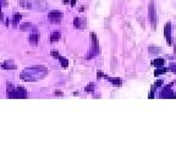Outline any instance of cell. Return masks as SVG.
Segmentation results:
<instances>
[{
    "mask_svg": "<svg viewBox=\"0 0 176 165\" xmlns=\"http://www.w3.org/2000/svg\"><path fill=\"white\" fill-rule=\"evenodd\" d=\"M167 71H169V67H163V66H160V67H157V70L154 71V76L163 75V73H166Z\"/></svg>",
    "mask_w": 176,
    "mask_h": 165,
    "instance_id": "30bf717a",
    "label": "cell"
},
{
    "mask_svg": "<svg viewBox=\"0 0 176 165\" xmlns=\"http://www.w3.org/2000/svg\"><path fill=\"white\" fill-rule=\"evenodd\" d=\"M164 37L166 39L167 44L171 45L172 44V40H171V23L170 22L165 23V26H164Z\"/></svg>",
    "mask_w": 176,
    "mask_h": 165,
    "instance_id": "8992f818",
    "label": "cell"
},
{
    "mask_svg": "<svg viewBox=\"0 0 176 165\" xmlns=\"http://www.w3.org/2000/svg\"><path fill=\"white\" fill-rule=\"evenodd\" d=\"M169 71L176 73V62H171V64L169 65Z\"/></svg>",
    "mask_w": 176,
    "mask_h": 165,
    "instance_id": "2e32d148",
    "label": "cell"
},
{
    "mask_svg": "<svg viewBox=\"0 0 176 165\" xmlns=\"http://www.w3.org/2000/svg\"><path fill=\"white\" fill-rule=\"evenodd\" d=\"M52 55H53L54 57H57V59H60V57H61V55L59 54L57 52H52Z\"/></svg>",
    "mask_w": 176,
    "mask_h": 165,
    "instance_id": "d6986e66",
    "label": "cell"
},
{
    "mask_svg": "<svg viewBox=\"0 0 176 165\" xmlns=\"http://www.w3.org/2000/svg\"><path fill=\"white\" fill-rule=\"evenodd\" d=\"M163 85V80H158L157 82H155V83H154V86L153 87H160Z\"/></svg>",
    "mask_w": 176,
    "mask_h": 165,
    "instance_id": "ac0fdd59",
    "label": "cell"
},
{
    "mask_svg": "<svg viewBox=\"0 0 176 165\" xmlns=\"http://www.w3.org/2000/svg\"><path fill=\"white\" fill-rule=\"evenodd\" d=\"M172 83H169L167 86L163 87V89L159 93V98L160 99H176V93L171 89Z\"/></svg>",
    "mask_w": 176,
    "mask_h": 165,
    "instance_id": "6da1fadb",
    "label": "cell"
},
{
    "mask_svg": "<svg viewBox=\"0 0 176 165\" xmlns=\"http://www.w3.org/2000/svg\"><path fill=\"white\" fill-rule=\"evenodd\" d=\"M0 20H3V12H1V7H0Z\"/></svg>",
    "mask_w": 176,
    "mask_h": 165,
    "instance_id": "44dd1931",
    "label": "cell"
},
{
    "mask_svg": "<svg viewBox=\"0 0 176 165\" xmlns=\"http://www.w3.org/2000/svg\"><path fill=\"white\" fill-rule=\"evenodd\" d=\"M60 61H61V66H62V67H68V66H69V60L65 59V57H60Z\"/></svg>",
    "mask_w": 176,
    "mask_h": 165,
    "instance_id": "9a60e30c",
    "label": "cell"
},
{
    "mask_svg": "<svg viewBox=\"0 0 176 165\" xmlns=\"http://www.w3.org/2000/svg\"><path fill=\"white\" fill-rule=\"evenodd\" d=\"M70 4H71V6H75L76 5V0H70Z\"/></svg>",
    "mask_w": 176,
    "mask_h": 165,
    "instance_id": "ffe728a7",
    "label": "cell"
},
{
    "mask_svg": "<svg viewBox=\"0 0 176 165\" xmlns=\"http://www.w3.org/2000/svg\"><path fill=\"white\" fill-rule=\"evenodd\" d=\"M55 95H62L61 92H55Z\"/></svg>",
    "mask_w": 176,
    "mask_h": 165,
    "instance_id": "603a6c76",
    "label": "cell"
},
{
    "mask_svg": "<svg viewBox=\"0 0 176 165\" xmlns=\"http://www.w3.org/2000/svg\"><path fill=\"white\" fill-rule=\"evenodd\" d=\"M7 97L9 98H26L27 93L23 87H17L16 89H10L7 90Z\"/></svg>",
    "mask_w": 176,
    "mask_h": 165,
    "instance_id": "3957f363",
    "label": "cell"
},
{
    "mask_svg": "<svg viewBox=\"0 0 176 165\" xmlns=\"http://www.w3.org/2000/svg\"><path fill=\"white\" fill-rule=\"evenodd\" d=\"M73 26H75V28H78V29L86 28V19L75 17L73 19Z\"/></svg>",
    "mask_w": 176,
    "mask_h": 165,
    "instance_id": "52a82bcc",
    "label": "cell"
},
{
    "mask_svg": "<svg viewBox=\"0 0 176 165\" xmlns=\"http://www.w3.org/2000/svg\"><path fill=\"white\" fill-rule=\"evenodd\" d=\"M28 27H31V23H29V22H27V23H22L21 26H20V28H21L22 31H26V28H28Z\"/></svg>",
    "mask_w": 176,
    "mask_h": 165,
    "instance_id": "e0dca14e",
    "label": "cell"
},
{
    "mask_svg": "<svg viewBox=\"0 0 176 165\" xmlns=\"http://www.w3.org/2000/svg\"><path fill=\"white\" fill-rule=\"evenodd\" d=\"M48 17H49V20L52 23H60L61 19H62V14L60 11H57V10H53V11L49 12Z\"/></svg>",
    "mask_w": 176,
    "mask_h": 165,
    "instance_id": "5b68a950",
    "label": "cell"
},
{
    "mask_svg": "<svg viewBox=\"0 0 176 165\" xmlns=\"http://www.w3.org/2000/svg\"><path fill=\"white\" fill-rule=\"evenodd\" d=\"M21 17H22L21 14H15V15H14L12 21H14V26H15V27H16V23H17V22L21 20Z\"/></svg>",
    "mask_w": 176,
    "mask_h": 165,
    "instance_id": "4fadbf2b",
    "label": "cell"
},
{
    "mask_svg": "<svg viewBox=\"0 0 176 165\" xmlns=\"http://www.w3.org/2000/svg\"><path fill=\"white\" fill-rule=\"evenodd\" d=\"M148 17H149V22L150 26L154 29L157 26V16H155V10H154V3L150 1L149 6H148Z\"/></svg>",
    "mask_w": 176,
    "mask_h": 165,
    "instance_id": "277c9868",
    "label": "cell"
},
{
    "mask_svg": "<svg viewBox=\"0 0 176 165\" xmlns=\"http://www.w3.org/2000/svg\"><path fill=\"white\" fill-rule=\"evenodd\" d=\"M91 37H92V47H91V53L88 54L87 59H92V57H94V56L99 53L98 38H97V36H96V33H91Z\"/></svg>",
    "mask_w": 176,
    "mask_h": 165,
    "instance_id": "7a4b0ae2",
    "label": "cell"
},
{
    "mask_svg": "<svg viewBox=\"0 0 176 165\" xmlns=\"http://www.w3.org/2000/svg\"><path fill=\"white\" fill-rule=\"evenodd\" d=\"M60 37H61V34H60V32L59 31H55V32H53L52 34H50V42H57L59 39H60Z\"/></svg>",
    "mask_w": 176,
    "mask_h": 165,
    "instance_id": "9c48e42d",
    "label": "cell"
},
{
    "mask_svg": "<svg viewBox=\"0 0 176 165\" xmlns=\"http://www.w3.org/2000/svg\"><path fill=\"white\" fill-rule=\"evenodd\" d=\"M85 90L87 93H93V90H94V83H89L88 86H86Z\"/></svg>",
    "mask_w": 176,
    "mask_h": 165,
    "instance_id": "7c38bea8",
    "label": "cell"
},
{
    "mask_svg": "<svg viewBox=\"0 0 176 165\" xmlns=\"http://www.w3.org/2000/svg\"><path fill=\"white\" fill-rule=\"evenodd\" d=\"M62 3L66 5V4H69V3H70V0H62Z\"/></svg>",
    "mask_w": 176,
    "mask_h": 165,
    "instance_id": "7402d4cb",
    "label": "cell"
},
{
    "mask_svg": "<svg viewBox=\"0 0 176 165\" xmlns=\"http://www.w3.org/2000/svg\"><path fill=\"white\" fill-rule=\"evenodd\" d=\"M160 53V49L155 48V47H149V54H159Z\"/></svg>",
    "mask_w": 176,
    "mask_h": 165,
    "instance_id": "5bb4252c",
    "label": "cell"
},
{
    "mask_svg": "<svg viewBox=\"0 0 176 165\" xmlns=\"http://www.w3.org/2000/svg\"><path fill=\"white\" fill-rule=\"evenodd\" d=\"M153 66H155V67H160V66L164 65V59H155L152 61Z\"/></svg>",
    "mask_w": 176,
    "mask_h": 165,
    "instance_id": "8fae6325",
    "label": "cell"
},
{
    "mask_svg": "<svg viewBox=\"0 0 176 165\" xmlns=\"http://www.w3.org/2000/svg\"><path fill=\"white\" fill-rule=\"evenodd\" d=\"M38 40H39L38 33H37V32L31 33L29 37H28V42H29L31 44H33V45H37V44H38Z\"/></svg>",
    "mask_w": 176,
    "mask_h": 165,
    "instance_id": "ba28073f",
    "label": "cell"
}]
</instances>
